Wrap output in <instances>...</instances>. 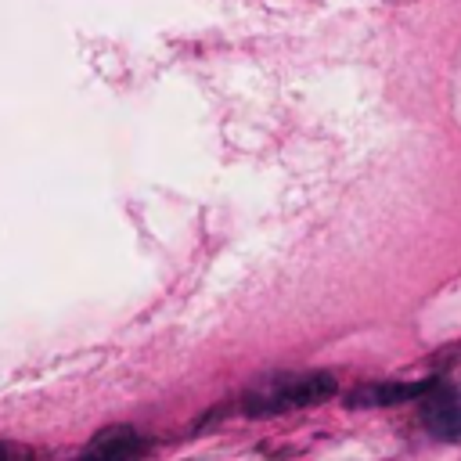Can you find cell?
<instances>
[{
    "instance_id": "6da1fadb",
    "label": "cell",
    "mask_w": 461,
    "mask_h": 461,
    "mask_svg": "<svg viewBox=\"0 0 461 461\" xmlns=\"http://www.w3.org/2000/svg\"><path fill=\"white\" fill-rule=\"evenodd\" d=\"M339 389L331 371H274L252 382L241 396V411L249 418H270L285 411H303L331 400Z\"/></svg>"
},
{
    "instance_id": "7a4b0ae2",
    "label": "cell",
    "mask_w": 461,
    "mask_h": 461,
    "mask_svg": "<svg viewBox=\"0 0 461 461\" xmlns=\"http://www.w3.org/2000/svg\"><path fill=\"white\" fill-rule=\"evenodd\" d=\"M418 403H421V425L429 429V436L447 439V443L461 439V396L450 385L436 382V389L421 396Z\"/></svg>"
},
{
    "instance_id": "3957f363",
    "label": "cell",
    "mask_w": 461,
    "mask_h": 461,
    "mask_svg": "<svg viewBox=\"0 0 461 461\" xmlns=\"http://www.w3.org/2000/svg\"><path fill=\"white\" fill-rule=\"evenodd\" d=\"M439 378H421V382H375V385H360L357 393L346 396L349 407H396V403H411L421 400L436 389Z\"/></svg>"
},
{
    "instance_id": "277c9868",
    "label": "cell",
    "mask_w": 461,
    "mask_h": 461,
    "mask_svg": "<svg viewBox=\"0 0 461 461\" xmlns=\"http://www.w3.org/2000/svg\"><path fill=\"white\" fill-rule=\"evenodd\" d=\"M140 450H144V439H140L137 429H130V425H108V429H101L86 443V450L76 461H137Z\"/></svg>"
},
{
    "instance_id": "5b68a950",
    "label": "cell",
    "mask_w": 461,
    "mask_h": 461,
    "mask_svg": "<svg viewBox=\"0 0 461 461\" xmlns=\"http://www.w3.org/2000/svg\"><path fill=\"white\" fill-rule=\"evenodd\" d=\"M0 461H32V450L22 443H0Z\"/></svg>"
}]
</instances>
